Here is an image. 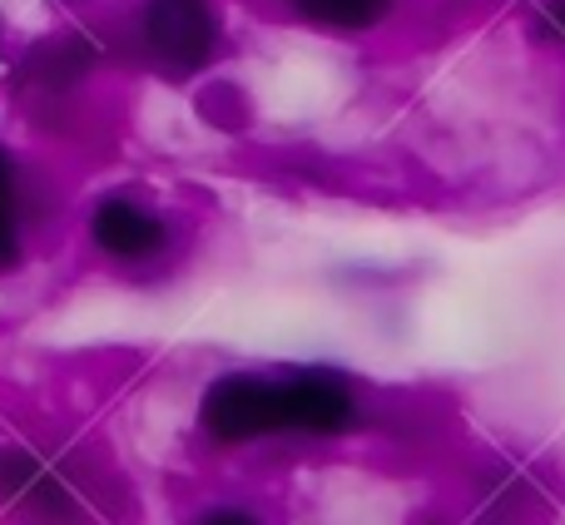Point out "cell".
Returning <instances> with one entry per match:
<instances>
[{
  "label": "cell",
  "instance_id": "8",
  "mask_svg": "<svg viewBox=\"0 0 565 525\" xmlns=\"http://www.w3.org/2000/svg\"><path fill=\"white\" fill-rule=\"evenodd\" d=\"M546 15H551V25H556V30H565V0H556V6H551Z\"/></svg>",
  "mask_w": 565,
  "mask_h": 525
},
{
  "label": "cell",
  "instance_id": "2",
  "mask_svg": "<svg viewBox=\"0 0 565 525\" xmlns=\"http://www.w3.org/2000/svg\"><path fill=\"white\" fill-rule=\"evenodd\" d=\"M139 40L154 69H164L169 79H189L218 55L224 30L209 0H145Z\"/></svg>",
  "mask_w": 565,
  "mask_h": 525
},
{
  "label": "cell",
  "instance_id": "1",
  "mask_svg": "<svg viewBox=\"0 0 565 525\" xmlns=\"http://www.w3.org/2000/svg\"><path fill=\"white\" fill-rule=\"evenodd\" d=\"M358 421V397L332 372H228L204 392L199 427L218 447H244L264 437H338Z\"/></svg>",
  "mask_w": 565,
  "mask_h": 525
},
{
  "label": "cell",
  "instance_id": "3",
  "mask_svg": "<svg viewBox=\"0 0 565 525\" xmlns=\"http://www.w3.org/2000/svg\"><path fill=\"white\" fill-rule=\"evenodd\" d=\"M89 234H95L99 254H109V258H119V262H145V258H154L159 248L169 244L164 218H159L154 208L125 199V194L105 199V204L95 208V218H89Z\"/></svg>",
  "mask_w": 565,
  "mask_h": 525
},
{
  "label": "cell",
  "instance_id": "6",
  "mask_svg": "<svg viewBox=\"0 0 565 525\" xmlns=\"http://www.w3.org/2000/svg\"><path fill=\"white\" fill-rule=\"evenodd\" d=\"M20 258V184L15 159L0 149V268H15Z\"/></svg>",
  "mask_w": 565,
  "mask_h": 525
},
{
  "label": "cell",
  "instance_id": "5",
  "mask_svg": "<svg viewBox=\"0 0 565 525\" xmlns=\"http://www.w3.org/2000/svg\"><path fill=\"white\" fill-rule=\"evenodd\" d=\"M0 491L30 501L35 511H60L65 506V491H60L55 471H50L45 461H35V457H10L6 467H0Z\"/></svg>",
  "mask_w": 565,
  "mask_h": 525
},
{
  "label": "cell",
  "instance_id": "7",
  "mask_svg": "<svg viewBox=\"0 0 565 525\" xmlns=\"http://www.w3.org/2000/svg\"><path fill=\"white\" fill-rule=\"evenodd\" d=\"M194 525H264L254 511H238V506H218V511H204Z\"/></svg>",
  "mask_w": 565,
  "mask_h": 525
},
{
  "label": "cell",
  "instance_id": "4",
  "mask_svg": "<svg viewBox=\"0 0 565 525\" xmlns=\"http://www.w3.org/2000/svg\"><path fill=\"white\" fill-rule=\"evenodd\" d=\"M298 20H308L312 30H332V35H358L372 30L377 20H387L392 0H292Z\"/></svg>",
  "mask_w": 565,
  "mask_h": 525
}]
</instances>
